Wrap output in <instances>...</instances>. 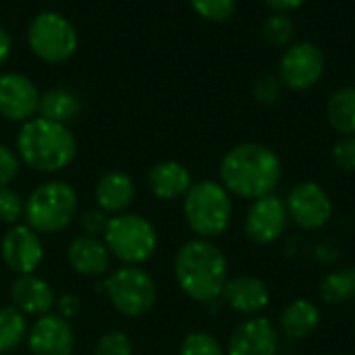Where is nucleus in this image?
Returning <instances> with one entry per match:
<instances>
[{"label":"nucleus","mask_w":355,"mask_h":355,"mask_svg":"<svg viewBox=\"0 0 355 355\" xmlns=\"http://www.w3.org/2000/svg\"><path fill=\"white\" fill-rule=\"evenodd\" d=\"M223 187L245 200H260L270 196L281 181L283 166L275 150L264 144H239L231 148L220 160Z\"/></svg>","instance_id":"obj_1"},{"label":"nucleus","mask_w":355,"mask_h":355,"mask_svg":"<svg viewBox=\"0 0 355 355\" xmlns=\"http://www.w3.org/2000/svg\"><path fill=\"white\" fill-rule=\"evenodd\" d=\"M179 289L193 302L210 304L218 300L229 281V262L223 250L210 239L185 241L173 262Z\"/></svg>","instance_id":"obj_2"},{"label":"nucleus","mask_w":355,"mask_h":355,"mask_svg":"<svg viewBox=\"0 0 355 355\" xmlns=\"http://www.w3.org/2000/svg\"><path fill=\"white\" fill-rule=\"evenodd\" d=\"M17 156L35 173H58L75 160L77 139L69 125L33 116L17 133Z\"/></svg>","instance_id":"obj_3"},{"label":"nucleus","mask_w":355,"mask_h":355,"mask_svg":"<svg viewBox=\"0 0 355 355\" xmlns=\"http://www.w3.org/2000/svg\"><path fill=\"white\" fill-rule=\"evenodd\" d=\"M79 214V196L75 187L60 179L40 183L27 198L23 218L40 235H56L71 227Z\"/></svg>","instance_id":"obj_4"},{"label":"nucleus","mask_w":355,"mask_h":355,"mask_svg":"<svg viewBox=\"0 0 355 355\" xmlns=\"http://www.w3.org/2000/svg\"><path fill=\"white\" fill-rule=\"evenodd\" d=\"M102 239L110 256L123 266H141L158 250V233L152 220L129 210L110 216Z\"/></svg>","instance_id":"obj_5"},{"label":"nucleus","mask_w":355,"mask_h":355,"mask_svg":"<svg viewBox=\"0 0 355 355\" xmlns=\"http://www.w3.org/2000/svg\"><path fill=\"white\" fill-rule=\"evenodd\" d=\"M183 216L200 239H214L223 235L231 223V193L216 181L193 183L183 198Z\"/></svg>","instance_id":"obj_6"},{"label":"nucleus","mask_w":355,"mask_h":355,"mask_svg":"<svg viewBox=\"0 0 355 355\" xmlns=\"http://www.w3.org/2000/svg\"><path fill=\"white\" fill-rule=\"evenodd\" d=\"M110 306L125 318H141L156 306L158 289L150 272L141 266H121L110 270L102 281Z\"/></svg>","instance_id":"obj_7"},{"label":"nucleus","mask_w":355,"mask_h":355,"mask_svg":"<svg viewBox=\"0 0 355 355\" xmlns=\"http://www.w3.org/2000/svg\"><path fill=\"white\" fill-rule=\"evenodd\" d=\"M29 50L48 64L67 62L79 46V35L75 25L56 10L37 12L27 27Z\"/></svg>","instance_id":"obj_8"},{"label":"nucleus","mask_w":355,"mask_h":355,"mask_svg":"<svg viewBox=\"0 0 355 355\" xmlns=\"http://www.w3.org/2000/svg\"><path fill=\"white\" fill-rule=\"evenodd\" d=\"M324 75V54L312 42L291 44L279 64V79L285 87L304 92L314 87Z\"/></svg>","instance_id":"obj_9"},{"label":"nucleus","mask_w":355,"mask_h":355,"mask_svg":"<svg viewBox=\"0 0 355 355\" xmlns=\"http://www.w3.org/2000/svg\"><path fill=\"white\" fill-rule=\"evenodd\" d=\"M0 258L15 277L33 275L44 262V241L31 227L17 223L8 227L0 241Z\"/></svg>","instance_id":"obj_10"},{"label":"nucleus","mask_w":355,"mask_h":355,"mask_svg":"<svg viewBox=\"0 0 355 355\" xmlns=\"http://www.w3.org/2000/svg\"><path fill=\"white\" fill-rule=\"evenodd\" d=\"M285 206L289 218L304 231H318L333 216L331 196L314 181L297 183L291 189Z\"/></svg>","instance_id":"obj_11"},{"label":"nucleus","mask_w":355,"mask_h":355,"mask_svg":"<svg viewBox=\"0 0 355 355\" xmlns=\"http://www.w3.org/2000/svg\"><path fill=\"white\" fill-rule=\"evenodd\" d=\"M40 89L35 83L15 71L0 73V116L10 123H25L37 114Z\"/></svg>","instance_id":"obj_12"},{"label":"nucleus","mask_w":355,"mask_h":355,"mask_svg":"<svg viewBox=\"0 0 355 355\" xmlns=\"http://www.w3.org/2000/svg\"><path fill=\"white\" fill-rule=\"evenodd\" d=\"M287 223L289 214L285 202L270 193L260 200H254V204L248 208L243 227L250 241L258 245H268L285 233Z\"/></svg>","instance_id":"obj_13"},{"label":"nucleus","mask_w":355,"mask_h":355,"mask_svg":"<svg viewBox=\"0 0 355 355\" xmlns=\"http://www.w3.org/2000/svg\"><path fill=\"white\" fill-rule=\"evenodd\" d=\"M25 343L31 355H73L75 331L69 320L50 312L35 318V322L29 327Z\"/></svg>","instance_id":"obj_14"},{"label":"nucleus","mask_w":355,"mask_h":355,"mask_svg":"<svg viewBox=\"0 0 355 355\" xmlns=\"http://www.w3.org/2000/svg\"><path fill=\"white\" fill-rule=\"evenodd\" d=\"M279 333L268 318H250L235 327L229 337L227 355H277Z\"/></svg>","instance_id":"obj_15"},{"label":"nucleus","mask_w":355,"mask_h":355,"mask_svg":"<svg viewBox=\"0 0 355 355\" xmlns=\"http://www.w3.org/2000/svg\"><path fill=\"white\" fill-rule=\"evenodd\" d=\"M8 293H10V304L25 316L40 318L54 312V304H56L54 287L46 279L37 277L35 272L15 277Z\"/></svg>","instance_id":"obj_16"},{"label":"nucleus","mask_w":355,"mask_h":355,"mask_svg":"<svg viewBox=\"0 0 355 355\" xmlns=\"http://www.w3.org/2000/svg\"><path fill=\"white\" fill-rule=\"evenodd\" d=\"M67 260L73 272L83 279H104L110 272L112 256L102 237L79 235L67 248Z\"/></svg>","instance_id":"obj_17"},{"label":"nucleus","mask_w":355,"mask_h":355,"mask_svg":"<svg viewBox=\"0 0 355 355\" xmlns=\"http://www.w3.org/2000/svg\"><path fill=\"white\" fill-rule=\"evenodd\" d=\"M94 200L96 206L108 216L123 214L135 200V183L125 171H108L98 179L94 187Z\"/></svg>","instance_id":"obj_18"},{"label":"nucleus","mask_w":355,"mask_h":355,"mask_svg":"<svg viewBox=\"0 0 355 355\" xmlns=\"http://www.w3.org/2000/svg\"><path fill=\"white\" fill-rule=\"evenodd\" d=\"M223 297L233 312L243 314V316L260 314L262 310H266L270 302V293L264 281H260L258 277H248V275L229 279L225 285Z\"/></svg>","instance_id":"obj_19"},{"label":"nucleus","mask_w":355,"mask_h":355,"mask_svg":"<svg viewBox=\"0 0 355 355\" xmlns=\"http://www.w3.org/2000/svg\"><path fill=\"white\" fill-rule=\"evenodd\" d=\"M191 185L193 181L189 168L177 160H162L148 171V187L152 196L158 200L164 202L181 200L185 198Z\"/></svg>","instance_id":"obj_20"},{"label":"nucleus","mask_w":355,"mask_h":355,"mask_svg":"<svg viewBox=\"0 0 355 355\" xmlns=\"http://www.w3.org/2000/svg\"><path fill=\"white\" fill-rule=\"evenodd\" d=\"M81 110H83V102L79 94L73 92L71 87H52L40 96L37 114L48 121L69 125L81 114Z\"/></svg>","instance_id":"obj_21"},{"label":"nucleus","mask_w":355,"mask_h":355,"mask_svg":"<svg viewBox=\"0 0 355 355\" xmlns=\"http://www.w3.org/2000/svg\"><path fill=\"white\" fill-rule=\"evenodd\" d=\"M279 324L287 339H306L318 329L320 310L308 300H295L283 310Z\"/></svg>","instance_id":"obj_22"},{"label":"nucleus","mask_w":355,"mask_h":355,"mask_svg":"<svg viewBox=\"0 0 355 355\" xmlns=\"http://www.w3.org/2000/svg\"><path fill=\"white\" fill-rule=\"evenodd\" d=\"M327 116L331 127L343 137L355 135V87H341L329 98Z\"/></svg>","instance_id":"obj_23"},{"label":"nucleus","mask_w":355,"mask_h":355,"mask_svg":"<svg viewBox=\"0 0 355 355\" xmlns=\"http://www.w3.org/2000/svg\"><path fill=\"white\" fill-rule=\"evenodd\" d=\"M29 333V322L23 312L12 304L0 306V355L12 354L19 349Z\"/></svg>","instance_id":"obj_24"},{"label":"nucleus","mask_w":355,"mask_h":355,"mask_svg":"<svg viewBox=\"0 0 355 355\" xmlns=\"http://www.w3.org/2000/svg\"><path fill=\"white\" fill-rule=\"evenodd\" d=\"M320 295L327 304H345L355 300V268L337 270L320 283Z\"/></svg>","instance_id":"obj_25"},{"label":"nucleus","mask_w":355,"mask_h":355,"mask_svg":"<svg viewBox=\"0 0 355 355\" xmlns=\"http://www.w3.org/2000/svg\"><path fill=\"white\" fill-rule=\"evenodd\" d=\"M262 33L270 46L283 48V46L291 44V40L295 35V23L285 12H272L270 17H266L264 25H262Z\"/></svg>","instance_id":"obj_26"},{"label":"nucleus","mask_w":355,"mask_h":355,"mask_svg":"<svg viewBox=\"0 0 355 355\" xmlns=\"http://www.w3.org/2000/svg\"><path fill=\"white\" fill-rule=\"evenodd\" d=\"M179 355H227V352L214 335L206 331H196L183 339Z\"/></svg>","instance_id":"obj_27"},{"label":"nucleus","mask_w":355,"mask_h":355,"mask_svg":"<svg viewBox=\"0 0 355 355\" xmlns=\"http://www.w3.org/2000/svg\"><path fill=\"white\" fill-rule=\"evenodd\" d=\"M23 210H25L23 196L10 185L0 187V225L6 227L17 225L19 218H23Z\"/></svg>","instance_id":"obj_28"},{"label":"nucleus","mask_w":355,"mask_h":355,"mask_svg":"<svg viewBox=\"0 0 355 355\" xmlns=\"http://www.w3.org/2000/svg\"><path fill=\"white\" fill-rule=\"evenodd\" d=\"M189 4L196 10V15H200L202 19L212 23H223L231 19V15L235 12L237 0H189Z\"/></svg>","instance_id":"obj_29"},{"label":"nucleus","mask_w":355,"mask_h":355,"mask_svg":"<svg viewBox=\"0 0 355 355\" xmlns=\"http://www.w3.org/2000/svg\"><path fill=\"white\" fill-rule=\"evenodd\" d=\"M94 355H133V341L123 331H108L96 341Z\"/></svg>","instance_id":"obj_30"},{"label":"nucleus","mask_w":355,"mask_h":355,"mask_svg":"<svg viewBox=\"0 0 355 355\" xmlns=\"http://www.w3.org/2000/svg\"><path fill=\"white\" fill-rule=\"evenodd\" d=\"M281 87H283V83L279 77L264 75L254 83L252 94H254L256 102H260V104H275L281 98Z\"/></svg>","instance_id":"obj_31"},{"label":"nucleus","mask_w":355,"mask_h":355,"mask_svg":"<svg viewBox=\"0 0 355 355\" xmlns=\"http://www.w3.org/2000/svg\"><path fill=\"white\" fill-rule=\"evenodd\" d=\"M108 220H110V216L104 210H100L98 206L85 210L79 216L81 231H83V235H89V237H102L108 227Z\"/></svg>","instance_id":"obj_32"},{"label":"nucleus","mask_w":355,"mask_h":355,"mask_svg":"<svg viewBox=\"0 0 355 355\" xmlns=\"http://www.w3.org/2000/svg\"><path fill=\"white\" fill-rule=\"evenodd\" d=\"M21 168V160L17 156V152L4 144H0V187L10 185Z\"/></svg>","instance_id":"obj_33"},{"label":"nucleus","mask_w":355,"mask_h":355,"mask_svg":"<svg viewBox=\"0 0 355 355\" xmlns=\"http://www.w3.org/2000/svg\"><path fill=\"white\" fill-rule=\"evenodd\" d=\"M333 162L341 171H355V135H345L335 144Z\"/></svg>","instance_id":"obj_34"},{"label":"nucleus","mask_w":355,"mask_h":355,"mask_svg":"<svg viewBox=\"0 0 355 355\" xmlns=\"http://www.w3.org/2000/svg\"><path fill=\"white\" fill-rule=\"evenodd\" d=\"M54 314H58L60 318L64 320H75L79 314H81V300L73 293H67V295H60L56 297V304H54Z\"/></svg>","instance_id":"obj_35"},{"label":"nucleus","mask_w":355,"mask_h":355,"mask_svg":"<svg viewBox=\"0 0 355 355\" xmlns=\"http://www.w3.org/2000/svg\"><path fill=\"white\" fill-rule=\"evenodd\" d=\"M266 2V6L272 10V12H291V10H295V8H300V6H304L308 0H264Z\"/></svg>","instance_id":"obj_36"},{"label":"nucleus","mask_w":355,"mask_h":355,"mask_svg":"<svg viewBox=\"0 0 355 355\" xmlns=\"http://www.w3.org/2000/svg\"><path fill=\"white\" fill-rule=\"evenodd\" d=\"M12 50V37L8 33V29L0 23V64H4L10 56Z\"/></svg>","instance_id":"obj_37"}]
</instances>
